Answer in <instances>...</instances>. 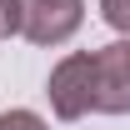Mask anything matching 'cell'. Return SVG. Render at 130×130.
Returning a JSON list of instances; mask_svg holds the SVG:
<instances>
[{
	"label": "cell",
	"instance_id": "obj_6",
	"mask_svg": "<svg viewBox=\"0 0 130 130\" xmlns=\"http://www.w3.org/2000/svg\"><path fill=\"white\" fill-rule=\"evenodd\" d=\"M100 10L115 30H130V0H100Z\"/></svg>",
	"mask_w": 130,
	"mask_h": 130
},
{
	"label": "cell",
	"instance_id": "obj_1",
	"mask_svg": "<svg viewBox=\"0 0 130 130\" xmlns=\"http://www.w3.org/2000/svg\"><path fill=\"white\" fill-rule=\"evenodd\" d=\"M50 105L60 120H80L85 110H95V55H65L50 70Z\"/></svg>",
	"mask_w": 130,
	"mask_h": 130
},
{
	"label": "cell",
	"instance_id": "obj_5",
	"mask_svg": "<svg viewBox=\"0 0 130 130\" xmlns=\"http://www.w3.org/2000/svg\"><path fill=\"white\" fill-rule=\"evenodd\" d=\"M20 30V0H0V40H10Z\"/></svg>",
	"mask_w": 130,
	"mask_h": 130
},
{
	"label": "cell",
	"instance_id": "obj_4",
	"mask_svg": "<svg viewBox=\"0 0 130 130\" xmlns=\"http://www.w3.org/2000/svg\"><path fill=\"white\" fill-rule=\"evenodd\" d=\"M0 130H45V120L35 110H5L0 115Z\"/></svg>",
	"mask_w": 130,
	"mask_h": 130
},
{
	"label": "cell",
	"instance_id": "obj_3",
	"mask_svg": "<svg viewBox=\"0 0 130 130\" xmlns=\"http://www.w3.org/2000/svg\"><path fill=\"white\" fill-rule=\"evenodd\" d=\"M95 110L105 115L130 110V40L95 50Z\"/></svg>",
	"mask_w": 130,
	"mask_h": 130
},
{
	"label": "cell",
	"instance_id": "obj_2",
	"mask_svg": "<svg viewBox=\"0 0 130 130\" xmlns=\"http://www.w3.org/2000/svg\"><path fill=\"white\" fill-rule=\"evenodd\" d=\"M85 20V0H20V35L35 45H65Z\"/></svg>",
	"mask_w": 130,
	"mask_h": 130
}]
</instances>
